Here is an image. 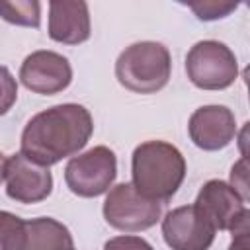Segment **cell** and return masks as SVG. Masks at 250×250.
<instances>
[{"instance_id":"cell-2","label":"cell","mask_w":250,"mask_h":250,"mask_svg":"<svg viewBox=\"0 0 250 250\" xmlns=\"http://www.w3.org/2000/svg\"><path fill=\"white\" fill-rule=\"evenodd\" d=\"M133 188L146 199L166 203L186 178L184 154L166 141H145L131 158Z\"/></svg>"},{"instance_id":"cell-13","label":"cell","mask_w":250,"mask_h":250,"mask_svg":"<svg viewBox=\"0 0 250 250\" xmlns=\"http://www.w3.org/2000/svg\"><path fill=\"white\" fill-rule=\"evenodd\" d=\"M14 250H74V240L61 221L37 217L23 223Z\"/></svg>"},{"instance_id":"cell-5","label":"cell","mask_w":250,"mask_h":250,"mask_svg":"<svg viewBox=\"0 0 250 250\" xmlns=\"http://www.w3.org/2000/svg\"><path fill=\"white\" fill-rule=\"evenodd\" d=\"M117 176V156L109 146L98 145L72 156L64 168L66 188L78 197H98L109 191Z\"/></svg>"},{"instance_id":"cell-15","label":"cell","mask_w":250,"mask_h":250,"mask_svg":"<svg viewBox=\"0 0 250 250\" xmlns=\"http://www.w3.org/2000/svg\"><path fill=\"white\" fill-rule=\"evenodd\" d=\"M186 6L203 21H213L227 18L230 12L236 10V2H223V0H203V2H186Z\"/></svg>"},{"instance_id":"cell-14","label":"cell","mask_w":250,"mask_h":250,"mask_svg":"<svg viewBox=\"0 0 250 250\" xmlns=\"http://www.w3.org/2000/svg\"><path fill=\"white\" fill-rule=\"evenodd\" d=\"M0 18L14 25L39 27L41 23V4L35 0H16L0 2Z\"/></svg>"},{"instance_id":"cell-11","label":"cell","mask_w":250,"mask_h":250,"mask_svg":"<svg viewBox=\"0 0 250 250\" xmlns=\"http://www.w3.org/2000/svg\"><path fill=\"white\" fill-rule=\"evenodd\" d=\"M188 133L197 148L209 152L221 150L236 137L234 113L227 105H201L191 113Z\"/></svg>"},{"instance_id":"cell-7","label":"cell","mask_w":250,"mask_h":250,"mask_svg":"<svg viewBox=\"0 0 250 250\" xmlns=\"http://www.w3.org/2000/svg\"><path fill=\"white\" fill-rule=\"evenodd\" d=\"M193 205L215 227V230H229L234 234L250 229V211L246 201L223 180L205 182Z\"/></svg>"},{"instance_id":"cell-18","label":"cell","mask_w":250,"mask_h":250,"mask_svg":"<svg viewBox=\"0 0 250 250\" xmlns=\"http://www.w3.org/2000/svg\"><path fill=\"white\" fill-rule=\"evenodd\" d=\"M104 250H154L148 240L135 234H121L113 236L104 244Z\"/></svg>"},{"instance_id":"cell-12","label":"cell","mask_w":250,"mask_h":250,"mask_svg":"<svg viewBox=\"0 0 250 250\" xmlns=\"http://www.w3.org/2000/svg\"><path fill=\"white\" fill-rule=\"evenodd\" d=\"M49 37L62 45H80L90 39V10L82 0L49 2Z\"/></svg>"},{"instance_id":"cell-4","label":"cell","mask_w":250,"mask_h":250,"mask_svg":"<svg viewBox=\"0 0 250 250\" xmlns=\"http://www.w3.org/2000/svg\"><path fill=\"white\" fill-rule=\"evenodd\" d=\"M186 74L201 90H225L234 84L238 62L230 47L215 39H205L188 51Z\"/></svg>"},{"instance_id":"cell-10","label":"cell","mask_w":250,"mask_h":250,"mask_svg":"<svg viewBox=\"0 0 250 250\" xmlns=\"http://www.w3.org/2000/svg\"><path fill=\"white\" fill-rule=\"evenodd\" d=\"M6 193L18 203H39L53 191V174L47 166H41L21 152L12 154L6 160Z\"/></svg>"},{"instance_id":"cell-6","label":"cell","mask_w":250,"mask_h":250,"mask_svg":"<svg viewBox=\"0 0 250 250\" xmlns=\"http://www.w3.org/2000/svg\"><path fill=\"white\" fill-rule=\"evenodd\" d=\"M162 217V203L143 197L131 182L109 188L104 201V219L123 232H141L154 227Z\"/></svg>"},{"instance_id":"cell-21","label":"cell","mask_w":250,"mask_h":250,"mask_svg":"<svg viewBox=\"0 0 250 250\" xmlns=\"http://www.w3.org/2000/svg\"><path fill=\"white\" fill-rule=\"evenodd\" d=\"M6 160H8V158L0 152V184L4 182V176H6Z\"/></svg>"},{"instance_id":"cell-20","label":"cell","mask_w":250,"mask_h":250,"mask_svg":"<svg viewBox=\"0 0 250 250\" xmlns=\"http://www.w3.org/2000/svg\"><path fill=\"white\" fill-rule=\"evenodd\" d=\"M229 250H250V229L234 232Z\"/></svg>"},{"instance_id":"cell-19","label":"cell","mask_w":250,"mask_h":250,"mask_svg":"<svg viewBox=\"0 0 250 250\" xmlns=\"http://www.w3.org/2000/svg\"><path fill=\"white\" fill-rule=\"evenodd\" d=\"M230 188L244 201H248V162H246V156H242L230 168Z\"/></svg>"},{"instance_id":"cell-3","label":"cell","mask_w":250,"mask_h":250,"mask_svg":"<svg viewBox=\"0 0 250 250\" xmlns=\"http://www.w3.org/2000/svg\"><path fill=\"white\" fill-rule=\"evenodd\" d=\"M172 74L170 51L156 41H139L115 61L117 82L135 94H154L162 90Z\"/></svg>"},{"instance_id":"cell-9","label":"cell","mask_w":250,"mask_h":250,"mask_svg":"<svg viewBox=\"0 0 250 250\" xmlns=\"http://www.w3.org/2000/svg\"><path fill=\"white\" fill-rule=\"evenodd\" d=\"M21 84L33 94L53 96L66 90L72 82V66L66 57L55 51H33L20 66Z\"/></svg>"},{"instance_id":"cell-8","label":"cell","mask_w":250,"mask_h":250,"mask_svg":"<svg viewBox=\"0 0 250 250\" xmlns=\"http://www.w3.org/2000/svg\"><path fill=\"white\" fill-rule=\"evenodd\" d=\"M215 234V227L193 203L176 207L162 219V236L172 250H209Z\"/></svg>"},{"instance_id":"cell-17","label":"cell","mask_w":250,"mask_h":250,"mask_svg":"<svg viewBox=\"0 0 250 250\" xmlns=\"http://www.w3.org/2000/svg\"><path fill=\"white\" fill-rule=\"evenodd\" d=\"M18 100V82L8 66L0 64V117L6 115Z\"/></svg>"},{"instance_id":"cell-1","label":"cell","mask_w":250,"mask_h":250,"mask_svg":"<svg viewBox=\"0 0 250 250\" xmlns=\"http://www.w3.org/2000/svg\"><path fill=\"white\" fill-rule=\"evenodd\" d=\"M94 133V119L80 104H59L35 113L21 131V154L41 166H53L78 154Z\"/></svg>"},{"instance_id":"cell-16","label":"cell","mask_w":250,"mask_h":250,"mask_svg":"<svg viewBox=\"0 0 250 250\" xmlns=\"http://www.w3.org/2000/svg\"><path fill=\"white\" fill-rule=\"evenodd\" d=\"M23 223L25 221L21 217L10 211H0V250H14Z\"/></svg>"}]
</instances>
